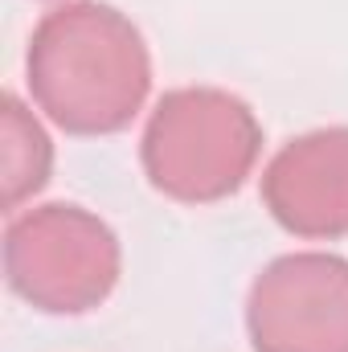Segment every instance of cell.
Masks as SVG:
<instances>
[{"label": "cell", "instance_id": "5b68a950", "mask_svg": "<svg viewBox=\"0 0 348 352\" xmlns=\"http://www.w3.org/2000/svg\"><path fill=\"white\" fill-rule=\"evenodd\" d=\"M266 213L295 238H348V127L295 135L262 173Z\"/></svg>", "mask_w": 348, "mask_h": 352}, {"label": "cell", "instance_id": "277c9868", "mask_svg": "<svg viewBox=\"0 0 348 352\" xmlns=\"http://www.w3.org/2000/svg\"><path fill=\"white\" fill-rule=\"evenodd\" d=\"M254 352H348V258L328 250L283 254L246 295Z\"/></svg>", "mask_w": 348, "mask_h": 352}, {"label": "cell", "instance_id": "8992f818", "mask_svg": "<svg viewBox=\"0 0 348 352\" xmlns=\"http://www.w3.org/2000/svg\"><path fill=\"white\" fill-rule=\"evenodd\" d=\"M0 164H4V209H21L33 192H41L54 173V144L45 127L33 119V111L4 94L0 102Z\"/></svg>", "mask_w": 348, "mask_h": 352}, {"label": "cell", "instance_id": "7a4b0ae2", "mask_svg": "<svg viewBox=\"0 0 348 352\" xmlns=\"http://www.w3.org/2000/svg\"><path fill=\"white\" fill-rule=\"evenodd\" d=\"M262 123L246 98L221 87L168 90L140 140V164L156 192L180 205H213L234 197L254 173Z\"/></svg>", "mask_w": 348, "mask_h": 352}, {"label": "cell", "instance_id": "3957f363", "mask_svg": "<svg viewBox=\"0 0 348 352\" xmlns=\"http://www.w3.org/2000/svg\"><path fill=\"white\" fill-rule=\"evenodd\" d=\"M123 250L115 230L70 201L37 205L4 230L8 287L45 316H87L119 283Z\"/></svg>", "mask_w": 348, "mask_h": 352}, {"label": "cell", "instance_id": "6da1fadb", "mask_svg": "<svg viewBox=\"0 0 348 352\" xmlns=\"http://www.w3.org/2000/svg\"><path fill=\"white\" fill-rule=\"evenodd\" d=\"M25 82L37 111L66 135H115L148 102L152 54L115 4L66 0L29 37Z\"/></svg>", "mask_w": 348, "mask_h": 352}]
</instances>
